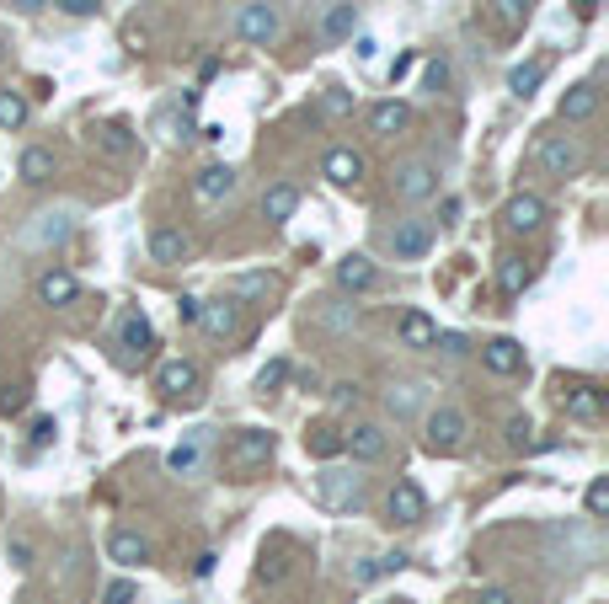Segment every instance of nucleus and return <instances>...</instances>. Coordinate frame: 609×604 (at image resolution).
<instances>
[{"label": "nucleus", "instance_id": "nucleus-39", "mask_svg": "<svg viewBox=\"0 0 609 604\" xmlns=\"http://www.w3.org/2000/svg\"><path fill=\"white\" fill-rule=\"evenodd\" d=\"M284 375H289V364H284V359H273V364L257 375V391H262V396H268V391H278V385H284Z\"/></svg>", "mask_w": 609, "mask_h": 604}, {"label": "nucleus", "instance_id": "nucleus-10", "mask_svg": "<svg viewBox=\"0 0 609 604\" xmlns=\"http://www.w3.org/2000/svg\"><path fill=\"white\" fill-rule=\"evenodd\" d=\"M385 449H390V433L380 428V423H358V428H348L342 433V455H353V460H385Z\"/></svg>", "mask_w": 609, "mask_h": 604}, {"label": "nucleus", "instance_id": "nucleus-16", "mask_svg": "<svg viewBox=\"0 0 609 604\" xmlns=\"http://www.w3.org/2000/svg\"><path fill=\"white\" fill-rule=\"evenodd\" d=\"M294 209H300V188H294V182H273V188L262 193V220L268 225H289Z\"/></svg>", "mask_w": 609, "mask_h": 604}, {"label": "nucleus", "instance_id": "nucleus-42", "mask_svg": "<svg viewBox=\"0 0 609 604\" xmlns=\"http://www.w3.org/2000/svg\"><path fill=\"white\" fill-rule=\"evenodd\" d=\"M54 433H59V423H54V417H38V423H33V449L54 444Z\"/></svg>", "mask_w": 609, "mask_h": 604}, {"label": "nucleus", "instance_id": "nucleus-6", "mask_svg": "<svg viewBox=\"0 0 609 604\" xmlns=\"http://www.w3.org/2000/svg\"><path fill=\"white\" fill-rule=\"evenodd\" d=\"M198 385H203V375H198L193 359H166L161 369H155V391H161L166 401H193Z\"/></svg>", "mask_w": 609, "mask_h": 604}, {"label": "nucleus", "instance_id": "nucleus-13", "mask_svg": "<svg viewBox=\"0 0 609 604\" xmlns=\"http://www.w3.org/2000/svg\"><path fill=\"white\" fill-rule=\"evenodd\" d=\"M321 177L337 182V188H353V182L364 177V156H358L353 145H332V150H326V161H321Z\"/></svg>", "mask_w": 609, "mask_h": 604}, {"label": "nucleus", "instance_id": "nucleus-27", "mask_svg": "<svg viewBox=\"0 0 609 604\" xmlns=\"http://www.w3.org/2000/svg\"><path fill=\"white\" fill-rule=\"evenodd\" d=\"M353 27H358V6H353V0H342V6H332L321 17V38L326 43H342V38H353Z\"/></svg>", "mask_w": 609, "mask_h": 604}, {"label": "nucleus", "instance_id": "nucleus-19", "mask_svg": "<svg viewBox=\"0 0 609 604\" xmlns=\"http://www.w3.org/2000/svg\"><path fill=\"white\" fill-rule=\"evenodd\" d=\"M70 236V214L65 209H49V214H38L33 225H27V246H59Z\"/></svg>", "mask_w": 609, "mask_h": 604}, {"label": "nucleus", "instance_id": "nucleus-51", "mask_svg": "<svg viewBox=\"0 0 609 604\" xmlns=\"http://www.w3.org/2000/svg\"><path fill=\"white\" fill-rule=\"evenodd\" d=\"M65 11H70V17H91V11H97V0H65Z\"/></svg>", "mask_w": 609, "mask_h": 604}, {"label": "nucleus", "instance_id": "nucleus-2", "mask_svg": "<svg viewBox=\"0 0 609 604\" xmlns=\"http://www.w3.org/2000/svg\"><path fill=\"white\" fill-rule=\"evenodd\" d=\"M236 33H241V43L268 49V43H278V33H284V17H278L273 0H246V6L236 11Z\"/></svg>", "mask_w": 609, "mask_h": 604}, {"label": "nucleus", "instance_id": "nucleus-46", "mask_svg": "<svg viewBox=\"0 0 609 604\" xmlns=\"http://www.w3.org/2000/svg\"><path fill=\"white\" fill-rule=\"evenodd\" d=\"M321 321H326V327H353V311H337V305H326Z\"/></svg>", "mask_w": 609, "mask_h": 604}, {"label": "nucleus", "instance_id": "nucleus-48", "mask_svg": "<svg viewBox=\"0 0 609 604\" xmlns=\"http://www.w3.org/2000/svg\"><path fill=\"white\" fill-rule=\"evenodd\" d=\"M476 604H519V599H513L508 588H481V599H476Z\"/></svg>", "mask_w": 609, "mask_h": 604}, {"label": "nucleus", "instance_id": "nucleus-49", "mask_svg": "<svg viewBox=\"0 0 609 604\" xmlns=\"http://www.w3.org/2000/svg\"><path fill=\"white\" fill-rule=\"evenodd\" d=\"M11 562H17V567H33V546H27V540H11Z\"/></svg>", "mask_w": 609, "mask_h": 604}, {"label": "nucleus", "instance_id": "nucleus-30", "mask_svg": "<svg viewBox=\"0 0 609 604\" xmlns=\"http://www.w3.org/2000/svg\"><path fill=\"white\" fill-rule=\"evenodd\" d=\"M545 70H551L545 59H529V65H519L508 75V91H513V97H535V91L545 86Z\"/></svg>", "mask_w": 609, "mask_h": 604}, {"label": "nucleus", "instance_id": "nucleus-28", "mask_svg": "<svg viewBox=\"0 0 609 604\" xmlns=\"http://www.w3.org/2000/svg\"><path fill=\"white\" fill-rule=\"evenodd\" d=\"M529 278H535V268H529L524 257H503V262H497V289H503L508 300L529 289Z\"/></svg>", "mask_w": 609, "mask_h": 604}, {"label": "nucleus", "instance_id": "nucleus-50", "mask_svg": "<svg viewBox=\"0 0 609 604\" xmlns=\"http://www.w3.org/2000/svg\"><path fill=\"white\" fill-rule=\"evenodd\" d=\"M444 81H449V65H444V59H433V65H428V86L439 91Z\"/></svg>", "mask_w": 609, "mask_h": 604}, {"label": "nucleus", "instance_id": "nucleus-33", "mask_svg": "<svg viewBox=\"0 0 609 604\" xmlns=\"http://www.w3.org/2000/svg\"><path fill=\"white\" fill-rule=\"evenodd\" d=\"M492 17L508 27V33H519V27L535 17V0H492Z\"/></svg>", "mask_w": 609, "mask_h": 604}, {"label": "nucleus", "instance_id": "nucleus-31", "mask_svg": "<svg viewBox=\"0 0 609 604\" xmlns=\"http://www.w3.org/2000/svg\"><path fill=\"white\" fill-rule=\"evenodd\" d=\"M49 177H54V150L27 145L22 150V182H49Z\"/></svg>", "mask_w": 609, "mask_h": 604}, {"label": "nucleus", "instance_id": "nucleus-44", "mask_svg": "<svg viewBox=\"0 0 609 604\" xmlns=\"http://www.w3.org/2000/svg\"><path fill=\"white\" fill-rule=\"evenodd\" d=\"M236 294H268V278H262V273H246V278H236Z\"/></svg>", "mask_w": 609, "mask_h": 604}, {"label": "nucleus", "instance_id": "nucleus-9", "mask_svg": "<svg viewBox=\"0 0 609 604\" xmlns=\"http://www.w3.org/2000/svg\"><path fill=\"white\" fill-rule=\"evenodd\" d=\"M428 246H433V225L428 220H396L390 225V252H396L401 262L428 257Z\"/></svg>", "mask_w": 609, "mask_h": 604}, {"label": "nucleus", "instance_id": "nucleus-3", "mask_svg": "<svg viewBox=\"0 0 609 604\" xmlns=\"http://www.w3.org/2000/svg\"><path fill=\"white\" fill-rule=\"evenodd\" d=\"M535 161H540L545 177L567 182L577 166H583V145H577V139H567V134H545L540 145H535Z\"/></svg>", "mask_w": 609, "mask_h": 604}, {"label": "nucleus", "instance_id": "nucleus-32", "mask_svg": "<svg viewBox=\"0 0 609 604\" xmlns=\"http://www.w3.org/2000/svg\"><path fill=\"white\" fill-rule=\"evenodd\" d=\"M305 449H310L316 460H332V455H342V428H332V423L310 428V433H305Z\"/></svg>", "mask_w": 609, "mask_h": 604}, {"label": "nucleus", "instance_id": "nucleus-22", "mask_svg": "<svg viewBox=\"0 0 609 604\" xmlns=\"http://www.w3.org/2000/svg\"><path fill=\"white\" fill-rule=\"evenodd\" d=\"M75 294H81V284H75V273H65V268H49L38 278V300L43 305H70Z\"/></svg>", "mask_w": 609, "mask_h": 604}, {"label": "nucleus", "instance_id": "nucleus-4", "mask_svg": "<svg viewBox=\"0 0 609 604\" xmlns=\"http://www.w3.org/2000/svg\"><path fill=\"white\" fill-rule=\"evenodd\" d=\"M316 498H321L326 508H353L358 498H364V476L348 471V466H326V471L316 476Z\"/></svg>", "mask_w": 609, "mask_h": 604}, {"label": "nucleus", "instance_id": "nucleus-18", "mask_svg": "<svg viewBox=\"0 0 609 604\" xmlns=\"http://www.w3.org/2000/svg\"><path fill=\"white\" fill-rule=\"evenodd\" d=\"M187 252H193L187 230H177V225H155V230H150V257H155V262H166V268H171V262H182Z\"/></svg>", "mask_w": 609, "mask_h": 604}, {"label": "nucleus", "instance_id": "nucleus-40", "mask_svg": "<svg viewBox=\"0 0 609 604\" xmlns=\"http://www.w3.org/2000/svg\"><path fill=\"white\" fill-rule=\"evenodd\" d=\"M129 599H134V583L129 578H118V583L102 588V604H129Z\"/></svg>", "mask_w": 609, "mask_h": 604}, {"label": "nucleus", "instance_id": "nucleus-25", "mask_svg": "<svg viewBox=\"0 0 609 604\" xmlns=\"http://www.w3.org/2000/svg\"><path fill=\"white\" fill-rule=\"evenodd\" d=\"M337 284L348 289V294H358V289H369L374 284V262L364 257V252H348L337 262Z\"/></svg>", "mask_w": 609, "mask_h": 604}, {"label": "nucleus", "instance_id": "nucleus-23", "mask_svg": "<svg viewBox=\"0 0 609 604\" xmlns=\"http://www.w3.org/2000/svg\"><path fill=\"white\" fill-rule=\"evenodd\" d=\"M203 433H193V439H182V444H171V455H166V471H177V476H198L203 471Z\"/></svg>", "mask_w": 609, "mask_h": 604}, {"label": "nucleus", "instance_id": "nucleus-29", "mask_svg": "<svg viewBox=\"0 0 609 604\" xmlns=\"http://www.w3.org/2000/svg\"><path fill=\"white\" fill-rule=\"evenodd\" d=\"M97 150H102V156H113V161H123L134 150V129H129V123H102V129H97Z\"/></svg>", "mask_w": 609, "mask_h": 604}, {"label": "nucleus", "instance_id": "nucleus-36", "mask_svg": "<svg viewBox=\"0 0 609 604\" xmlns=\"http://www.w3.org/2000/svg\"><path fill=\"white\" fill-rule=\"evenodd\" d=\"M417 401H423V385H396V391L385 396V407L396 412V417H406V412L417 407Z\"/></svg>", "mask_w": 609, "mask_h": 604}, {"label": "nucleus", "instance_id": "nucleus-26", "mask_svg": "<svg viewBox=\"0 0 609 604\" xmlns=\"http://www.w3.org/2000/svg\"><path fill=\"white\" fill-rule=\"evenodd\" d=\"M118 337H123V348H129V353H139V359H145V353L155 348V327H150V316H139V311L123 316Z\"/></svg>", "mask_w": 609, "mask_h": 604}, {"label": "nucleus", "instance_id": "nucleus-21", "mask_svg": "<svg viewBox=\"0 0 609 604\" xmlns=\"http://www.w3.org/2000/svg\"><path fill=\"white\" fill-rule=\"evenodd\" d=\"M401 343L406 348H433V337H439V321H433L428 311H401Z\"/></svg>", "mask_w": 609, "mask_h": 604}, {"label": "nucleus", "instance_id": "nucleus-5", "mask_svg": "<svg viewBox=\"0 0 609 604\" xmlns=\"http://www.w3.org/2000/svg\"><path fill=\"white\" fill-rule=\"evenodd\" d=\"M390 182H396V198H406V204H423V198L439 193V166H433V161H401Z\"/></svg>", "mask_w": 609, "mask_h": 604}, {"label": "nucleus", "instance_id": "nucleus-45", "mask_svg": "<svg viewBox=\"0 0 609 604\" xmlns=\"http://www.w3.org/2000/svg\"><path fill=\"white\" fill-rule=\"evenodd\" d=\"M433 348H444V353H465V337H460V332H439V337H433Z\"/></svg>", "mask_w": 609, "mask_h": 604}, {"label": "nucleus", "instance_id": "nucleus-41", "mask_svg": "<svg viewBox=\"0 0 609 604\" xmlns=\"http://www.w3.org/2000/svg\"><path fill=\"white\" fill-rule=\"evenodd\" d=\"M374 578H385V567H380V556H364V562L353 567V583H374Z\"/></svg>", "mask_w": 609, "mask_h": 604}, {"label": "nucleus", "instance_id": "nucleus-57", "mask_svg": "<svg viewBox=\"0 0 609 604\" xmlns=\"http://www.w3.org/2000/svg\"><path fill=\"white\" fill-rule=\"evenodd\" d=\"M385 604H412V599H385Z\"/></svg>", "mask_w": 609, "mask_h": 604}, {"label": "nucleus", "instance_id": "nucleus-8", "mask_svg": "<svg viewBox=\"0 0 609 604\" xmlns=\"http://www.w3.org/2000/svg\"><path fill=\"white\" fill-rule=\"evenodd\" d=\"M268 460H273V433L268 428H241L236 439H230V466L257 471V466H268Z\"/></svg>", "mask_w": 609, "mask_h": 604}, {"label": "nucleus", "instance_id": "nucleus-1", "mask_svg": "<svg viewBox=\"0 0 609 604\" xmlns=\"http://www.w3.org/2000/svg\"><path fill=\"white\" fill-rule=\"evenodd\" d=\"M465 433H471V423H465L460 407H433L423 417V444L428 455H455V449L465 444Z\"/></svg>", "mask_w": 609, "mask_h": 604}, {"label": "nucleus", "instance_id": "nucleus-54", "mask_svg": "<svg viewBox=\"0 0 609 604\" xmlns=\"http://www.w3.org/2000/svg\"><path fill=\"white\" fill-rule=\"evenodd\" d=\"M374 49H380L374 38H358V43H353V54H358V59H374Z\"/></svg>", "mask_w": 609, "mask_h": 604}, {"label": "nucleus", "instance_id": "nucleus-58", "mask_svg": "<svg viewBox=\"0 0 609 604\" xmlns=\"http://www.w3.org/2000/svg\"><path fill=\"white\" fill-rule=\"evenodd\" d=\"M0 59H6V43H0Z\"/></svg>", "mask_w": 609, "mask_h": 604}, {"label": "nucleus", "instance_id": "nucleus-35", "mask_svg": "<svg viewBox=\"0 0 609 604\" xmlns=\"http://www.w3.org/2000/svg\"><path fill=\"white\" fill-rule=\"evenodd\" d=\"M567 412L572 417H599L604 412V396L593 391V385H577V391H567Z\"/></svg>", "mask_w": 609, "mask_h": 604}, {"label": "nucleus", "instance_id": "nucleus-14", "mask_svg": "<svg viewBox=\"0 0 609 604\" xmlns=\"http://www.w3.org/2000/svg\"><path fill=\"white\" fill-rule=\"evenodd\" d=\"M107 556H113L118 567H145L150 562V540L139 530H129V524H118V530L107 535Z\"/></svg>", "mask_w": 609, "mask_h": 604}, {"label": "nucleus", "instance_id": "nucleus-53", "mask_svg": "<svg viewBox=\"0 0 609 604\" xmlns=\"http://www.w3.org/2000/svg\"><path fill=\"white\" fill-rule=\"evenodd\" d=\"M284 578V562H262V583H278Z\"/></svg>", "mask_w": 609, "mask_h": 604}, {"label": "nucleus", "instance_id": "nucleus-52", "mask_svg": "<svg viewBox=\"0 0 609 604\" xmlns=\"http://www.w3.org/2000/svg\"><path fill=\"white\" fill-rule=\"evenodd\" d=\"M214 562H220V556H214V551H203L198 562H193V572H198V578H209V572H214Z\"/></svg>", "mask_w": 609, "mask_h": 604}, {"label": "nucleus", "instance_id": "nucleus-24", "mask_svg": "<svg viewBox=\"0 0 609 604\" xmlns=\"http://www.w3.org/2000/svg\"><path fill=\"white\" fill-rule=\"evenodd\" d=\"M406 123H412V107H406V102H396V97L369 107V129H374V134H401Z\"/></svg>", "mask_w": 609, "mask_h": 604}, {"label": "nucleus", "instance_id": "nucleus-43", "mask_svg": "<svg viewBox=\"0 0 609 604\" xmlns=\"http://www.w3.org/2000/svg\"><path fill=\"white\" fill-rule=\"evenodd\" d=\"M529 433H535V428H529V417H513V423H508V444H513V449H524V444H529Z\"/></svg>", "mask_w": 609, "mask_h": 604}, {"label": "nucleus", "instance_id": "nucleus-56", "mask_svg": "<svg viewBox=\"0 0 609 604\" xmlns=\"http://www.w3.org/2000/svg\"><path fill=\"white\" fill-rule=\"evenodd\" d=\"M17 11H38V6H49V0H11Z\"/></svg>", "mask_w": 609, "mask_h": 604}, {"label": "nucleus", "instance_id": "nucleus-11", "mask_svg": "<svg viewBox=\"0 0 609 604\" xmlns=\"http://www.w3.org/2000/svg\"><path fill=\"white\" fill-rule=\"evenodd\" d=\"M385 514L396 524H417L428 514V492L417 482H396V487H390V498H385Z\"/></svg>", "mask_w": 609, "mask_h": 604}, {"label": "nucleus", "instance_id": "nucleus-55", "mask_svg": "<svg viewBox=\"0 0 609 604\" xmlns=\"http://www.w3.org/2000/svg\"><path fill=\"white\" fill-rule=\"evenodd\" d=\"M577 6V17H593V11H599V0H572Z\"/></svg>", "mask_w": 609, "mask_h": 604}, {"label": "nucleus", "instance_id": "nucleus-47", "mask_svg": "<svg viewBox=\"0 0 609 604\" xmlns=\"http://www.w3.org/2000/svg\"><path fill=\"white\" fill-rule=\"evenodd\" d=\"M198 311H203V300H193V294H182V300H177V316L182 321H198Z\"/></svg>", "mask_w": 609, "mask_h": 604}, {"label": "nucleus", "instance_id": "nucleus-34", "mask_svg": "<svg viewBox=\"0 0 609 604\" xmlns=\"http://www.w3.org/2000/svg\"><path fill=\"white\" fill-rule=\"evenodd\" d=\"M27 113H33V107H27L22 91H0V129H22Z\"/></svg>", "mask_w": 609, "mask_h": 604}, {"label": "nucleus", "instance_id": "nucleus-38", "mask_svg": "<svg viewBox=\"0 0 609 604\" xmlns=\"http://www.w3.org/2000/svg\"><path fill=\"white\" fill-rule=\"evenodd\" d=\"M583 503H588V514H593V519L609 514V476H593L588 492H583Z\"/></svg>", "mask_w": 609, "mask_h": 604}, {"label": "nucleus", "instance_id": "nucleus-37", "mask_svg": "<svg viewBox=\"0 0 609 604\" xmlns=\"http://www.w3.org/2000/svg\"><path fill=\"white\" fill-rule=\"evenodd\" d=\"M321 113H326V118H348V113H353V91H342V86L321 91Z\"/></svg>", "mask_w": 609, "mask_h": 604}, {"label": "nucleus", "instance_id": "nucleus-7", "mask_svg": "<svg viewBox=\"0 0 609 604\" xmlns=\"http://www.w3.org/2000/svg\"><path fill=\"white\" fill-rule=\"evenodd\" d=\"M545 225V198L540 193H513L503 204V230L508 236H535Z\"/></svg>", "mask_w": 609, "mask_h": 604}, {"label": "nucleus", "instance_id": "nucleus-17", "mask_svg": "<svg viewBox=\"0 0 609 604\" xmlns=\"http://www.w3.org/2000/svg\"><path fill=\"white\" fill-rule=\"evenodd\" d=\"M481 364H487L492 375H519V369H524V348L513 343V337H492V343H481Z\"/></svg>", "mask_w": 609, "mask_h": 604}, {"label": "nucleus", "instance_id": "nucleus-20", "mask_svg": "<svg viewBox=\"0 0 609 604\" xmlns=\"http://www.w3.org/2000/svg\"><path fill=\"white\" fill-rule=\"evenodd\" d=\"M593 113H599V86H593V81L572 86L567 97H561V123H583V118H593Z\"/></svg>", "mask_w": 609, "mask_h": 604}, {"label": "nucleus", "instance_id": "nucleus-12", "mask_svg": "<svg viewBox=\"0 0 609 604\" xmlns=\"http://www.w3.org/2000/svg\"><path fill=\"white\" fill-rule=\"evenodd\" d=\"M198 327L214 337V343H230V337L241 332V305L236 300H214V305H203L198 311Z\"/></svg>", "mask_w": 609, "mask_h": 604}, {"label": "nucleus", "instance_id": "nucleus-15", "mask_svg": "<svg viewBox=\"0 0 609 604\" xmlns=\"http://www.w3.org/2000/svg\"><path fill=\"white\" fill-rule=\"evenodd\" d=\"M230 193H236V172H230V166H203V172L193 177L198 204H225Z\"/></svg>", "mask_w": 609, "mask_h": 604}]
</instances>
